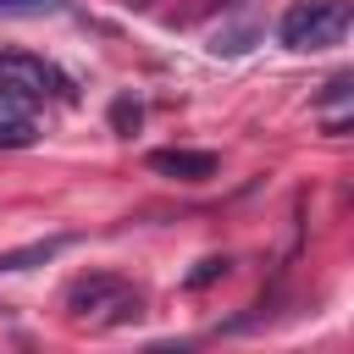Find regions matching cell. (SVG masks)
I'll use <instances>...</instances> for the list:
<instances>
[{"label":"cell","instance_id":"1","mask_svg":"<svg viewBox=\"0 0 354 354\" xmlns=\"http://www.w3.org/2000/svg\"><path fill=\"white\" fill-rule=\"evenodd\" d=\"M66 310H72L77 321H94V326H127V321H138L144 299H138V288H127L116 271H88V277H77V282L66 288Z\"/></svg>","mask_w":354,"mask_h":354},{"label":"cell","instance_id":"2","mask_svg":"<svg viewBox=\"0 0 354 354\" xmlns=\"http://www.w3.org/2000/svg\"><path fill=\"white\" fill-rule=\"evenodd\" d=\"M348 22H354L348 0H293L277 22V39L288 50H332V44H343Z\"/></svg>","mask_w":354,"mask_h":354},{"label":"cell","instance_id":"3","mask_svg":"<svg viewBox=\"0 0 354 354\" xmlns=\"http://www.w3.org/2000/svg\"><path fill=\"white\" fill-rule=\"evenodd\" d=\"M0 77H17V83H28L39 100L50 94V100H77V83L55 66V61H44V55H28V50H0Z\"/></svg>","mask_w":354,"mask_h":354},{"label":"cell","instance_id":"4","mask_svg":"<svg viewBox=\"0 0 354 354\" xmlns=\"http://www.w3.org/2000/svg\"><path fill=\"white\" fill-rule=\"evenodd\" d=\"M144 166L155 177H177V183H210L216 177V155L210 149H149Z\"/></svg>","mask_w":354,"mask_h":354},{"label":"cell","instance_id":"5","mask_svg":"<svg viewBox=\"0 0 354 354\" xmlns=\"http://www.w3.org/2000/svg\"><path fill=\"white\" fill-rule=\"evenodd\" d=\"M260 17H238V22H221L216 33H210V55H243V50H254L260 44Z\"/></svg>","mask_w":354,"mask_h":354},{"label":"cell","instance_id":"6","mask_svg":"<svg viewBox=\"0 0 354 354\" xmlns=\"http://www.w3.org/2000/svg\"><path fill=\"white\" fill-rule=\"evenodd\" d=\"M66 243H72V238H39V243H22V249H6V254H0V277H11V271H33V266H50Z\"/></svg>","mask_w":354,"mask_h":354},{"label":"cell","instance_id":"7","mask_svg":"<svg viewBox=\"0 0 354 354\" xmlns=\"http://www.w3.org/2000/svg\"><path fill=\"white\" fill-rule=\"evenodd\" d=\"M348 100H354V72H337V77H326V88L315 94V111L332 116V111H343Z\"/></svg>","mask_w":354,"mask_h":354},{"label":"cell","instance_id":"8","mask_svg":"<svg viewBox=\"0 0 354 354\" xmlns=\"http://www.w3.org/2000/svg\"><path fill=\"white\" fill-rule=\"evenodd\" d=\"M33 138H39L33 116H11V111H0V149H28Z\"/></svg>","mask_w":354,"mask_h":354},{"label":"cell","instance_id":"9","mask_svg":"<svg viewBox=\"0 0 354 354\" xmlns=\"http://www.w3.org/2000/svg\"><path fill=\"white\" fill-rule=\"evenodd\" d=\"M138 122H144V105H138L133 94H116V100H111V133L133 138V133H138Z\"/></svg>","mask_w":354,"mask_h":354},{"label":"cell","instance_id":"10","mask_svg":"<svg viewBox=\"0 0 354 354\" xmlns=\"http://www.w3.org/2000/svg\"><path fill=\"white\" fill-rule=\"evenodd\" d=\"M227 271H232V260H227V254H205V260H199V266H194V271L183 277V288H188V293H199V288H210V282H221Z\"/></svg>","mask_w":354,"mask_h":354},{"label":"cell","instance_id":"11","mask_svg":"<svg viewBox=\"0 0 354 354\" xmlns=\"http://www.w3.org/2000/svg\"><path fill=\"white\" fill-rule=\"evenodd\" d=\"M33 105H39V94H33L28 83L0 77V111H11V116H33Z\"/></svg>","mask_w":354,"mask_h":354},{"label":"cell","instance_id":"12","mask_svg":"<svg viewBox=\"0 0 354 354\" xmlns=\"http://www.w3.org/2000/svg\"><path fill=\"white\" fill-rule=\"evenodd\" d=\"M61 0H0V11H55Z\"/></svg>","mask_w":354,"mask_h":354}]
</instances>
